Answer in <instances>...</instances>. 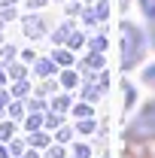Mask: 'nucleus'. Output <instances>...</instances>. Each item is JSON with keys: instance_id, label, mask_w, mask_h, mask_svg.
I'll list each match as a JSON object with an SVG mask.
<instances>
[{"instance_id": "f257e3e1", "label": "nucleus", "mask_w": 155, "mask_h": 158, "mask_svg": "<svg viewBox=\"0 0 155 158\" xmlns=\"http://www.w3.org/2000/svg\"><path fill=\"white\" fill-rule=\"evenodd\" d=\"M122 55H125L122 58V67L125 70H131L137 64V58L143 55V37H140V31H137L134 24H128V21L122 24Z\"/></svg>"}, {"instance_id": "f03ea898", "label": "nucleus", "mask_w": 155, "mask_h": 158, "mask_svg": "<svg viewBox=\"0 0 155 158\" xmlns=\"http://www.w3.org/2000/svg\"><path fill=\"white\" fill-rule=\"evenodd\" d=\"M128 137L131 140H149L155 137V103H146L137 118L131 122V128H128Z\"/></svg>"}, {"instance_id": "7ed1b4c3", "label": "nucleus", "mask_w": 155, "mask_h": 158, "mask_svg": "<svg viewBox=\"0 0 155 158\" xmlns=\"http://www.w3.org/2000/svg\"><path fill=\"white\" fill-rule=\"evenodd\" d=\"M24 27H27V37H40L43 34V21H37V19H27Z\"/></svg>"}, {"instance_id": "20e7f679", "label": "nucleus", "mask_w": 155, "mask_h": 158, "mask_svg": "<svg viewBox=\"0 0 155 158\" xmlns=\"http://www.w3.org/2000/svg\"><path fill=\"white\" fill-rule=\"evenodd\" d=\"M140 6H143V12L149 19H155V0H140Z\"/></svg>"}, {"instance_id": "39448f33", "label": "nucleus", "mask_w": 155, "mask_h": 158, "mask_svg": "<svg viewBox=\"0 0 155 158\" xmlns=\"http://www.w3.org/2000/svg\"><path fill=\"white\" fill-rule=\"evenodd\" d=\"M37 73H43V76L52 73V61H40V64H37Z\"/></svg>"}, {"instance_id": "423d86ee", "label": "nucleus", "mask_w": 155, "mask_h": 158, "mask_svg": "<svg viewBox=\"0 0 155 158\" xmlns=\"http://www.w3.org/2000/svg\"><path fill=\"white\" fill-rule=\"evenodd\" d=\"M79 131H82V134H91V131H94V122H91V118H88V122H79Z\"/></svg>"}, {"instance_id": "0eeeda50", "label": "nucleus", "mask_w": 155, "mask_h": 158, "mask_svg": "<svg viewBox=\"0 0 155 158\" xmlns=\"http://www.w3.org/2000/svg\"><path fill=\"white\" fill-rule=\"evenodd\" d=\"M67 103H70L67 98H58V100H55V110H58V113H64V110H67Z\"/></svg>"}, {"instance_id": "6e6552de", "label": "nucleus", "mask_w": 155, "mask_h": 158, "mask_svg": "<svg viewBox=\"0 0 155 158\" xmlns=\"http://www.w3.org/2000/svg\"><path fill=\"white\" fill-rule=\"evenodd\" d=\"M85 67H100V55H91V58L85 61Z\"/></svg>"}, {"instance_id": "1a4fd4ad", "label": "nucleus", "mask_w": 155, "mask_h": 158, "mask_svg": "<svg viewBox=\"0 0 155 158\" xmlns=\"http://www.w3.org/2000/svg\"><path fill=\"white\" fill-rule=\"evenodd\" d=\"M73 152H76V158H88V149H85V146H76Z\"/></svg>"}, {"instance_id": "9d476101", "label": "nucleus", "mask_w": 155, "mask_h": 158, "mask_svg": "<svg viewBox=\"0 0 155 158\" xmlns=\"http://www.w3.org/2000/svg\"><path fill=\"white\" fill-rule=\"evenodd\" d=\"M70 61H73V58H70L67 52H58V64H70Z\"/></svg>"}, {"instance_id": "9b49d317", "label": "nucleus", "mask_w": 155, "mask_h": 158, "mask_svg": "<svg viewBox=\"0 0 155 158\" xmlns=\"http://www.w3.org/2000/svg\"><path fill=\"white\" fill-rule=\"evenodd\" d=\"M40 3H43V0H31V6H40Z\"/></svg>"}, {"instance_id": "f8f14e48", "label": "nucleus", "mask_w": 155, "mask_h": 158, "mask_svg": "<svg viewBox=\"0 0 155 158\" xmlns=\"http://www.w3.org/2000/svg\"><path fill=\"white\" fill-rule=\"evenodd\" d=\"M0 158H6V149H3V146H0Z\"/></svg>"}, {"instance_id": "ddd939ff", "label": "nucleus", "mask_w": 155, "mask_h": 158, "mask_svg": "<svg viewBox=\"0 0 155 158\" xmlns=\"http://www.w3.org/2000/svg\"><path fill=\"white\" fill-rule=\"evenodd\" d=\"M3 103H6V98H3V94H0V106H3Z\"/></svg>"}]
</instances>
